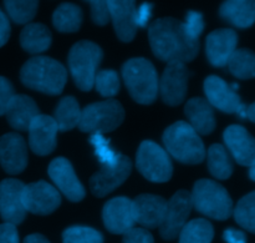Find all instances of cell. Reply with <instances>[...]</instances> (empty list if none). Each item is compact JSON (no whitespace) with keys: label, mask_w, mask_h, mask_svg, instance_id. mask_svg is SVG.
Here are the masks:
<instances>
[{"label":"cell","mask_w":255,"mask_h":243,"mask_svg":"<svg viewBox=\"0 0 255 243\" xmlns=\"http://www.w3.org/2000/svg\"><path fill=\"white\" fill-rule=\"evenodd\" d=\"M148 39L158 59L169 62L192 61L199 51V40L189 39L183 22L174 17H161L149 25Z\"/></svg>","instance_id":"obj_1"},{"label":"cell","mask_w":255,"mask_h":243,"mask_svg":"<svg viewBox=\"0 0 255 243\" xmlns=\"http://www.w3.org/2000/svg\"><path fill=\"white\" fill-rule=\"evenodd\" d=\"M20 80L29 89L55 96L64 91L67 71L61 62L51 57L35 56L22 65Z\"/></svg>","instance_id":"obj_2"},{"label":"cell","mask_w":255,"mask_h":243,"mask_svg":"<svg viewBox=\"0 0 255 243\" xmlns=\"http://www.w3.org/2000/svg\"><path fill=\"white\" fill-rule=\"evenodd\" d=\"M163 144L167 154L182 164L197 165L206 159L203 141L186 121H177L163 132Z\"/></svg>","instance_id":"obj_3"},{"label":"cell","mask_w":255,"mask_h":243,"mask_svg":"<svg viewBox=\"0 0 255 243\" xmlns=\"http://www.w3.org/2000/svg\"><path fill=\"white\" fill-rule=\"evenodd\" d=\"M122 77L129 95L136 102L149 105L158 95V75L153 64L144 57L127 60L122 66Z\"/></svg>","instance_id":"obj_4"},{"label":"cell","mask_w":255,"mask_h":243,"mask_svg":"<svg viewBox=\"0 0 255 243\" xmlns=\"http://www.w3.org/2000/svg\"><path fill=\"white\" fill-rule=\"evenodd\" d=\"M191 196L194 209L204 216L223 221L233 215V201L228 191L213 180L197 181Z\"/></svg>","instance_id":"obj_5"},{"label":"cell","mask_w":255,"mask_h":243,"mask_svg":"<svg viewBox=\"0 0 255 243\" xmlns=\"http://www.w3.org/2000/svg\"><path fill=\"white\" fill-rule=\"evenodd\" d=\"M102 57L101 47L92 41L82 40L71 47L67 61L72 79L80 90L90 91L94 87L97 67Z\"/></svg>","instance_id":"obj_6"},{"label":"cell","mask_w":255,"mask_h":243,"mask_svg":"<svg viewBox=\"0 0 255 243\" xmlns=\"http://www.w3.org/2000/svg\"><path fill=\"white\" fill-rule=\"evenodd\" d=\"M125 119L122 105L115 99L90 104L82 110L79 129L90 134H107L116 130Z\"/></svg>","instance_id":"obj_7"},{"label":"cell","mask_w":255,"mask_h":243,"mask_svg":"<svg viewBox=\"0 0 255 243\" xmlns=\"http://www.w3.org/2000/svg\"><path fill=\"white\" fill-rule=\"evenodd\" d=\"M136 165L139 174L152 182H167L173 175L169 155L153 141H143L138 147Z\"/></svg>","instance_id":"obj_8"},{"label":"cell","mask_w":255,"mask_h":243,"mask_svg":"<svg viewBox=\"0 0 255 243\" xmlns=\"http://www.w3.org/2000/svg\"><path fill=\"white\" fill-rule=\"evenodd\" d=\"M204 94L212 107H217L227 114H238L247 119V105L242 102L241 96L223 79L211 75L204 80Z\"/></svg>","instance_id":"obj_9"},{"label":"cell","mask_w":255,"mask_h":243,"mask_svg":"<svg viewBox=\"0 0 255 243\" xmlns=\"http://www.w3.org/2000/svg\"><path fill=\"white\" fill-rule=\"evenodd\" d=\"M193 209L191 192L186 190L176 192L167 202L166 214L159 229L162 239L174 240L179 236L182 229L186 226L189 214Z\"/></svg>","instance_id":"obj_10"},{"label":"cell","mask_w":255,"mask_h":243,"mask_svg":"<svg viewBox=\"0 0 255 243\" xmlns=\"http://www.w3.org/2000/svg\"><path fill=\"white\" fill-rule=\"evenodd\" d=\"M188 90V70L183 62H169L162 74L158 92L164 104L178 106L184 101Z\"/></svg>","instance_id":"obj_11"},{"label":"cell","mask_w":255,"mask_h":243,"mask_svg":"<svg viewBox=\"0 0 255 243\" xmlns=\"http://www.w3.org/2000/svg\"><path fill=\"white\" fill-rule=\"evenodd\" d=\"M22 202L26 212L46 216L52 214L61 204V196L52 185L45 181L25 185Z\"/></svg>","instance_id":"obj_12"},{"label":"cell","mask_w":255,"mask_h":243,"mask_svg":"<svg viewBox=\"0 0 255 243\" xmlns=\"http://www.w3.org/2000/svg\"><path fill=\"white\" fill-rule=\"evenodd\" d=\"M25 185L16 179H6L0 182V216L5 224H21L26 216L22 202Z\"/></svg>","instance_id":"obj_13"},{"label":"cell","mask_w":255,"mask_h":243,"mask_svg":"<svg viewBox=\"0 0 255 243\" xmlns=\"http://www.w3.org/2000/svg\"><path fill=\"white\" fill-rule=\"evenodd\" d=\"M132 170V162L127 156L122 155L119 164L115 166H102L100 171L92 175L90 179V189L96 197H105L121 186Z\"/></svg>","instance_id":"obj_14"},{"label":"cell","mask_w":255,"mask_h":243,"mask_svg":"<svg viewBox=\"0 0 255 243\" xmlns=\"http://www.w3.org/2000/svg\"><path fill=\"white\" fill-rule=\"evenodd\" d=\"M105 227L114 235H125L133 229L136 220L132 200L120 196L109 200L102 210Z\"/></svg>","instance_id":"obj_15"},{"label":"cell","mask_w":255,"mask_h":243,"mask_svg":"<svg viewBox=\"0 0 255 243\" xmlns=\"http://www.w3.org/2000/svg\"><path fill=\"white\" fill-rule=\"evenodd\" d=\"M49 176L56 185L57 189L72 202H79L86 195L85 187L77 179L71 162L65 157H57L49 165Z\"/></svg>","instance_id":"obj_16"},{"label":"cell","mask_w":255,"mask_h":243,"mask_svg":"<svg viewBox=\"0 0 255 243\" xmlns=\"http://www.w3.org/2000/svg\"><path fill=\"white\" fill-rule=\"evenodd\" d=\"M29 146L39 156H46L55 150L57 144V127L54 117L39 115L29 126Z\"/></svg>","instance_id":"obj_17"},{"label":"cell","mask_w":255,"mask_h":243,"mask_svg":"<svg viewBox=\"0 0 255 243\" xmlns=\"http://www.w3.org/2000/svg\"><path fill=\"white\" fill-rule=\"evenodd\" d=\"M0 165L9 175H19L26 169L27 147L20 135L9 132L0 137Z\"/></svg>","instance_id":"obj_18"},{"label":"cell","mask_w":255,"mask_h":243,"mask_svg":"<svg viewBox=\"0 0 255 243\" xmlns=\"http://www.w3.org/2000/svg\"><path fill=\"white\" fill-rule=\"evenodd\" d=\"M238 35L233 29H218L207 36L206 54L209 62L216 67H223L237 50Z\"/></svg>","instance_id":"obj_19"},{"label":"cell","mask_w":255,"mask_h":243,"mask_svg":"<svg viewBox=\"0 0 255 243\" xmlns=\"http://www.w3.org/2000/svg\"><path fill=\"white\" fill-rule=\"evenodd\" d=\"M223 140L229 152L239 165L251 166L255 160V139L246 127L231 125L223 134Z\"/></svg>","instance_id":"obj_20"},{"label":"cell","mask_w":255,"mask_h":243,"mask_svg":"<svg viewBox=\"0 0 255 243\" xmlns=\"http://www.w3.org/2000/svg\"><path fill=\"white\" fill-rule=\"evenodd\" d=\"M134 220L146 229H157L161 226L167 209V201L156 195H139L132 201Z\"/></svg>","instance_id":"obj_21"},{"label":"cell","mask_w":255,"mask_h":243,"mask_svg":"<svg viewBox=\"0 0 255 243\" xmlns=\"http://www.w3.org/2000/svg\"><path fill=\"white\" fill-rule=\"evenodd\" d=\"M110 16L114 21L115 31L120 40L125 42L131 41L136 35V10L134 1L110 0L107 1Z\"/></svg>","instance_id":"obj_22"},{"label":"cell","mask_w":255,"mask_h":243,"mask_svg":"<svg viewBox=\"0 0 255 243\" xmlns=\"http://www.w3.org/2000/svg\"><path fill=\"white\" fill-rule=\"evenodd\" d=\"M6 120L10 126L19 131H27L30 124L39 116V107L31 97L26 95H15L7 106Z\"/></svg>","instance_id":"obj_23"},{"label":"cell","mask_w":255,"mask_h":243,"mask_svg":"<svg viewBox=\"0 0 255 243\" xmlns=\"http://www.w3.org/2000/svg\"><path fill=\"white\" fill-rule=\"evenodd\" d=\"M184 114L189 125L198 135H209L216 129L213 107L203 97H193L188 100L184 106Z\"/></svg>","instance_id":"obj_24"},{"label":"cell","mask_w":255,"mask_h":243,"mask_svg":"<svg viewBox=\"0 0 255 243\" xmlns=\"http://www.w3.org/2000/svg\"><path fill=\"white\" fill-rule=\"evenodd\" d=\"M219 14L229 24L241 29H247L255 22V0L224 1Z\"/></svg>","instance_id":"obj_25"},{"label":"cell","mask_w":255,"mask_h":243,"mask_svg":"<svg viewBox=\"0 0 255 243\" xmlns=\"http://www.w3.org/2000/svg\"><path fill=\"white\" fill-rule=\"evenodd\" d=\"M52 41L51 31L44 24H27L20 34V44L25 51L30 54H40L46 51Z\"/></svg>","instance_id":"obj_26"},{"label":"cell","mask_w":255,"mask_h":243,"mask_svg":"<svg viewBox=\"0 0 255 243\" xmlns=\"http://www.w3.org/2000/svg\"><path fill=\"white\" fill-rule=\"evenodd\" d=\"M80 105L74 96H65L60 100L54 114V120L60 131H69L79 126L81 120Z\"/></svg>","instance_id":"obj_27"},{"label":"cell","mask_w":255,"mask_h":243,"mask_svg":"<svg viewBox=\"0 0 255 243\" xmlns=\"http://www.w3.org/2000/svg\"><path fill=\"white\" fill-rule=\"evenodd\" d=\"M82 10L72 2L60 5L52 15V24L61 32H75L82 24Z\"/></svg>","instance_id":"obj_28"},{"label":"cell","mask_w":255,"mask_h":243,"mask_svg":"<svg viewBox=\"0 0 255 243\" xmlns=\"http://www.w3.org/2000/svg\"><path fill=\"white\" fill-rule=\"evenodd\" d=\"M208 170L218 180H228L233 174V162L224 146L214 144L208 150Z\"/></svg>","instance_id":"obj_29"},{"label":"cell","mask_w":255,"mask_h":243,"mask_svg":"<svg viewBox=\"0 0 255 243\" xmlns=\"http://www.w3.org/2000/svg\"><path fill=\"white\" fill-rule=\"evenodd\" d=\"M213 226L204 219H196L186 224L179 234V243H212Z\"/></svg>","instance_id":"obj_30"},{"label":"cell","mask_w":255,"mask_h":243,"mask_svg":"<svg viewBox=\"0 0 255 243\" xmlns=\"http://www.w3.org/2000/svg\"><path fill=\"white\" fill-rule=\"evenodd\" d=\"M229 71L238 79L255 77V54L248 49H237L228 61Z\"/></svg>","instance_id":"obj_31"},{"label":"cell","mask_w":255,"mask_h":243,"mask_svg":"<svg viewBox=\"0 0 255 243\" xmlns=\"http://www.w3.org/2000/svg\"><path fill=\"white\" fill-rule=\"evenodd\" d=\"M233 215L239 226L255 234V191L239 200L238 205L233 210Z\"/></svg>","instance_id":"obj_32"},{"label":"cell","mask_w":255,"mask_h":243,"mask_svg":"<svg viewBox=\"0 0 255 243\" xmlns=\"http://www.w3.org/2000/svg\"><path fill=\"white\" fill-rule=\"evenodd\" d=\"M90 144L94 146L95 155L102 166H115L121 160L122 154L116 152L110 146V141L101 134H92L90 137Z\"/></svg>","instance_id":"obj_33"},{"label":"cell","mask_w":255,"mask_h":243,"mask_svg":"<svg viewBox=\"0 0 255 243\" xmlns=\"http://www.w3.org/2000/svg\"><path fill=\"white\" fill-rule=\"evenodd\" d=\"M7 15L16 24L31 21L37 11V1H4Z\"/></svg>","instance_id":"obj_34"},{"label":"cell","mask_w":255,"mask_h":243,"mask_svg":"<svg viewBox=\"0 0 255 243\" xmlns=\"http://www.w3.org/2000/svg\"><path fill=\"white\" fill-rule=\"evenodd\" d=\"M64 243H104V237L96 230L86 226L69 227L62 234Z\"/></svg>","instance_id":"obj_35"},{"label":"cell","mask_w":255,"mask_h":243,"mask_svg":"<svg viewBox=\"0 0 255 243\" xmlns=\"http://www.w3.org/2000/svg\"><path fill=\"white\" fill-rule=\"evenodd\" d=\"M94 86L104 97H114L120 91V77L115 70H101L96 74Z\"/></svg>","instance_id":"obj_36"},{"label":"cell","mask_w":255,"mask_h":243,"mask_svg":"<svg viewBox=\"0 0 255 243\" xmlns=\"http://www.w3.org/2000/svg\"><path fill=\"white\" fill-rule=\"evenodd\" d=\"M183 27L189 39L198 40L204 30L203 15L198 11H188L183 22Z\"/></svg>","instance_id":"obj_37"},{"label":"cell","mask_w":255,"mask_h":243,"mask_svg":"<svg viewBox=\"0 0 255 243\" xmlns=\"http://www.w3.org/2000/svg\"><path fill=\"white\" fill-rule=\"evenodd\" d=\"M90 6H91V16L95 24L104 26L109 22L111 19L109 11V6H107V1L104 0H95V1H89Z\"/></svg>","instance_id":"obj_38"},{"label":"cell","mask_w":255,"mask_h":243,"mask_svg":"<svg viewBox=\"0 0 255 243\" xmlns=\"http://www.w3.org/2000/svg\"><path fill=\"white\" fill-rule=\"evenodd\" d=\"M14 96L15 92L11 82L6 77L0 76V116L5 115L7 106Z\"/></svg>","instance_id":"obj_39"},{"label":"cell","mask_w":255,"mask_h":243,"mask_svg":"<svg viewBox=\"0 0 255 243\" xmlns=\"http://www.w3.org/2000/svg\"><path fill=\"white\" fill-rule=\"evenodd\" d=\"M122 243H154V240L147 230L133 227L124 235Z\"/></svg>","instance_id":"obj_40"},{"label":"cell","mask_w":255,"mask_h":243,"mask_svg":"<svg viewBox=\"0 0 255 243\" xmlns=\"http://www.w3.org/2000/svg\"><path fill=\"white\" fill-rule=\"evenodd\" d=\"M0 243H19V234L14 225H0Z\"/></svg>","instance_id":"obj_41"},{"label":"cell","mask_w":255,"mask_h":243,"mask_svg":"<svg viewBox=\"0 0 255 243\" xmlns=\"http://www.w3.org/2000/svg\"><path fill=\"white\" fill-rule=\"evenodd\" d=\"M153 5L151 2H143L138 9L136 10V24L138 27H144L148 24L152 15Z\"/></svg>","instance_id":"obj_42"},{"label":"cell","mask_w":255,"mask_h":243,"mask_svg":"<svg viewBox=\"0 0 255 243\" xmlns=\"http://www.w3.org/2000/svg\"><path fill=\"white\" fill-rule=\"evenodd\" d=\"M10 36V22L6 15L0 9V47L5 45Z\"/></svg>","instance_id":"obj_43"},{"label":"cell","mask_w":255,"mask_h":243,"mask_svg":"<svg viewBox=\"0 0 255 243\" xmlns=\"http://www.w3.org/2000/svg\"><path fill=\"white\" fill-rule=\"evenodd\" d=\"M223 239L227 243H247V236L239 230L228 229L224 231Z\"/></svg>","instance_id":"obj_44"},{"label":"cell","mask_w":255,"mask_h":243,"mask_svg":"<svg viewBox=\"0 0 255 243\" xmlns=\"http://www.w3.org/2000/svg\"><path fill=\"white\" fill-rule=\"evenodd\" d=\"M24 243H50L49 240L46 237H44L42 235L39 234H34L27 236L26 239L24 240Z\"/></svg>","instance_id":"obj_45"},{"label":"cell","mask_w":255,"mask_h":243,"mask_svg":"<svg viewBox=\"0 0 255 243\" xmlns=\"http://www.w3.org/2000/svg\"><path fill=\"white\" fill-rule=\"evenodd\" d=\"M247 117H248L251 121L255 122V102L252 104L251 106L247 107Z\"/></svg>","instance_id":"obj_46"},{"label":"cell","mask_w":255,"mask_h":243,"mask_svg":"<svg viewBox=\"0 0 255 243\" xmlns=\"http://www.w3.org/2000/svg\"><path fill=\"white\" fill-rule=\"evenodd\" d=\"M249 167H251V169H249V177H251V180L255 181V160Z\"/></svg>","instance_id":"obj_47"}]
</instances>
